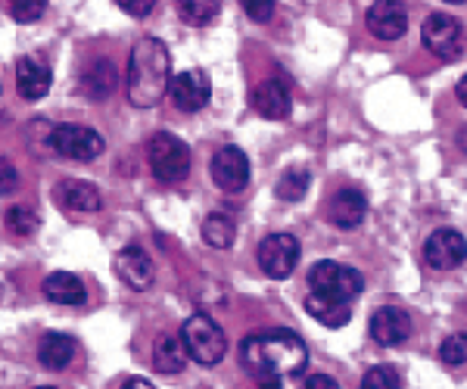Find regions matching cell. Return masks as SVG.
I'll list each match as a JSON object with an SVG mask.
<instances>
[{
    "instance_id": "obj_27",
    "label": "cell",
    "mask_w": 467,
    "mask_h": 389,
    "mask_svg": "<svg viewBox=\"0 0 467 389\" xmlns=\"http://www.w3.org/2000/svg\"><path fill=\"white\" fill-rule=\"evenodd\" d=\"M37 224H41V219L35 215V209H28V206L6 209V230H10L13 237H32L37 230Z\"/></svg>"
},
{
    "instance_id": "obj_19",
    "label": "cell",
    "mask_w": 467,
    "mask_h": 389,
    "mask_svg": "<svg viewBox=\"0 0 467 389\" xmlns=\"http://www.w3.org/2000/svg\"><path fill=\"white\" fill-rule=\"evenodd\" d=\"M44 296L57 305H85L88 302V290L81 283L78 274H69V271H54L44 278Z\"/></svg>"
},
{
    "instance_id": "obj_24",
    "label": "cell",
    "mask_w": 467,
    "mask_h": 389,
    "mask_svg": "<svg viewBox=\"0 0 467 389\" xmlns=\"http://www.w3.org/2000/svg\"><path fill=\"white\" fill-rule=\"evenodd\" d=\"M234 237H237V224H234L231 215L224 212H213L202 221V241H206L213 250H231Z\"/></svg>"
},
{
    "instance_id": "obj_17",
    "label": "cell",
    "mask_w": 467,
    "mask_h": 389,
    "mask_svg": "<svg viewBox=\"0 0 467 389\" xmlns=\"http://www.w3.org/2000/svg\"><path fill=\"white\" fill-rule=\"evenodd\" d=\"M327 215H330V221H334L337 228H343V230L358 228V224L365 221V215H368L365 193L356 190V187H343V190H337L334 200H330V206H327Z\"/></svg>"
},
{
    "instance_id": "obj_6",
    "label": "cell",
    "mask_w": 467,
    "mask_h": 389,
    "mask_svg": "<svg viewBox=\"0 0 467 389\" xmlns=\"http://www.w3.org/2000/svg\"><path fill=\"white\" fill-rule=\"evenodd\" d=\"M50 147L57 149L59 156L75 162H94L97 156L107 149V140H103L100 131L88 128V125H57L50 131Z\"/></svg>"
},
{
    "instance_id": "obj_4",
    "label": "cell",
    "mask_w": 467,
    "mask_h": 389,
    "mask_svg": "<svg viewBox=\"0 0 467 389\" xmlns=\"http://www.w3.org/2000/svg\"><path fill=\"white\" fill-rule=\"evenodd\" d=\"M147 162H150V171L156 175V181L181 184L191 175L193 156H191V147L181 138H175V134H169V131H160V134H153V140H150V147H147Z\"/></svg>"
},
{
    "instance_id": "obj_10",
    "label": "cell",
    "mask_w": 467,
    "mask_h": 389,
    "mask_svg": "<svg viewBox=\"0 0 467 389\" xmlns=\"http://www.w3.org/2000/svg\"><path fill=\"white\" fill-rule=\"evenodd\" d=\"M209 171H213V181L228 193H240L246 184H250V159H246L244 149L234 147V144L218 149L213 156Z\"/></svg>"
},
{
    "instance_id": "obj_35",
    "label": "cell",
    "mask_w": 467,
    "mask_h": 389,
    "mask_svg": "<svg viewBox=\"0 0 467 389\" xmlns=\"http://www.w3.org/2000/svg\"><path fill=\"white\" fill-rule=\"evenodd\" d=\"M119 389H156V386L150 384V380H144V377H128Z\"/></svg>"
},
{
    "instance_id": "obj_30",
    "label": "cell",
    "mask_w": 467,
    "mask_h": 389,
    "mask_svg": "<svg viewBox=\"0 0 467 389\" xmlns=\"http://www.w3.org/2000/svg\"><path fill=\"white\" fill-rule=\"evenodd\" d=\"M50 0H10V13L16 22H37L44 16V10H47Z\"/></svg>"
},
{
    "instance_id": "obj_39",
    "label": "cell",
    "mask_w": 467,
    "mask_h": 389,
    "mask_svg": "<svg viewBox=\"0 0 467 389\" xmlns=\"http://www.w3.org/2000/svg\"><path fill=\"white\" fill-rule=\"evenodd\" d=\"M446 4H467V0H446Z\"/></svg>"
},
{
    "instance_id": "obj_14",
    "label": "cell",
    "mask_w": 467,
    "mask_h": 389,
    "mask_svg": "<svg viewBox=\"0 0 467 389\" xmlns=\"http://www.w3.org/2000/svg\"><path fill=\"white\" fill-rule=\"evenodd\" d=\"M116 268V278L131 290H147L156 281V265L140 246H125L122 252L112 261Z\"/></svg>"
},
{
    "instance_id": "obj_18",
    "label": "cell",
    "mask_w": 467,
    "mask_h": 389,
    "mask_svg": "<svg viewBox=\"0 0 467 389\" xmlns=\"http://www.w3.org/2000/svg\"><path fill=\"white\" fill-rule=\"evenodd\" d=\"M57 203L66 212H97L103 206L100 190H97L90 181H78V178H69V181H59L57 184Z\"/></svg>"
},
{
    "instance_id": "obj_8",
    "label": "cell",
    "mask_w": 467,
    "mask_h": 389,
    "mask_svg": "<svg viewBox=\"0 0 467 389\" xmlns=\"http://www.w3.org/2000/svg\"><path fill=\"white\" fill-rule=\"evenodd\" d=\"M420 41L440 59H455L462 54V22L449 13H431L420 28Z\"/></svg>"
},
{
    "instance_id": "obj_1",
    "label": "cell",
    "mask_w": 467,
    "mask_h": 389,
    "mask_svg": "<svg viewBox=\"0 0 467 389\" xmlns=\"http://www.w3.org/2000/svg\"><path fill=\"white\" fill-rule=\"evenodd\" d=\"M240 364L250 377L262 380V384L299 377L308 368V346L303 336L287 331V327L255 331L240 343Z\"/></svg>"
},
{
    "instance_id": "obj_13",
    "label": "cell",
    "mask_w": 467,
    "mask_h": 389,
    "mask_svg": "<svg viewBox=\"0 0 467 389\" xmlns=\"http://www.w3.org/2000/svg\"><path fill=\"white\" fill-rule=\"evenodd\" d=\"M368 28L380 41H399L409 32V10L402 0H374L368 10Z\"/></svg>"
},
{
    "instance_id": "obj_5",
    "label": "cell",
    "mask_w": 467,
    "mask_h": 389,
    "mask_svg": "<svg viewBox=\"0 0 467 389\" xmlns=\"http://www.w3.org/2000/svg\"><path fill=\"white\" fill-rule=\"evenodd\" d=\"M308 287H312V293L340 299V302H352L365 290V278H361V271H356V268L324 259L315 261L312 271H308Z\"/></svg>"
},
{
    "instance_id": "obj_7",
    "label": "cell",
    "mask_w": 467,
    "mask_h": 389,
    "mask_svg": "<svg viewBox=\"0 0 467 389\" xmlns=\"http://www.w3.org/2000/svg\"><path fill=\"white\" fill-rule=\"evenodd\" d=\"M259 265L262 271L268 274L271 281H287L299 265V256H303V243L293 234H268L265 241L259 243Z\"/></svg>"
},
{
    "instance_id": "obj_40",
    "label": "cell",
    "mask_w": 467,
    "mask_h": 389,
    "mask_svg": "<svg viewBox=\"0 0 467 389\" xmlns=\"http://www.w3.org/2000/svg\"><path fill=\"white\" fill-rule=\"evenodd\" d=\"M37 389H57V386H37Z\"/></svg>"
},
{
    "instance_id": "obj_21",
    "label": "cell",
    "mask_w": 467,
    "mask_h": 389,
    "mask_svg": "<svg viewBox=\"0 0 467 389\" xmlns=\"http://www.w3.org/2000/svg\"><path fill=\"white\" fill-rule=\"evenodd\" d=\"M75 358V340L69 333L50 331L41 336V346H37V362L47 371H63Z\"/></svg>"
},
{
    "instance_id": "obj_20",
    "label": "cell",
    "mask_w": 467,
    "mask_h": 389,
    "mask_svg": "<svg viewBox=\"0 0 467 389\" xmlns=\"http://www.w3.org/2000/svg\"><path fill=\"white\" fill-rule=\"evenodd\" d=\"M116 87H119V69L112 59H97V63H90L85 75H81V91H85V97H90V100H107Z\"/></svg>"
},
{
    "instance_id": "obj_22",
    "label": "cell",
    "mask_w": 467,
    "mask_h": 389,
    "mask_svg": "<svg viewBox=\"0 0 467 389\" xmlns=\"http://www.w3.org/2000/svg\"><path fill=\"white\" fill-rule=\"evenodd\" d=\"M306 312L318 321V324L330 327V331L346 327V324H349V318H352L349 302H340V299H330V296H321V293H308L306 296Z\"/></svg>"
},
{
    "instance_id": "obj_34",
    "label": "cell",
    "mask_w": 467,
    "mask_h": 389,
    "mask_svg": "<svg viewBox=\"0 0 467 389\" xmlns=\"http://www.w3.org/2000/svg\"><path fill=\"white\" fill-rule=\"evenodd\" d=\"M303 389H340V384H337L330 374H312L303 384Z\"/></svg>"
},
{
    "instance_id": "obj_32",
    "label": "cell",
    "mask_w": 467,
    "mask_h": 389,
    "mask_svg": "<svg viewBox=\"0 0 467 389\" xmlns=\"http://www.w3.org/2000/svg\"><path fill=\"white\" fill-rule=\"evenodd\" d=\"M13 190H19V169L13 166V159L0 156V197H6Z\"/></svg>"
},
{
    "instance_id": "obj_16",
    "label": "cell",
    "mask_w": 467,
    "mask_h": 389,
    "mask_svg": "<svg viewBox=\"0 0 467 389\" xmlns=\"http://www.w3.org/2000/svg\"><path fill=\"white\" fill-rule=\"evenodd\" d=\"M253 107L259 116L265 118H287L290 116V107H293V97H290V87L284 85L281 78H265L255 85L253 91Z\"/></svg>"
},
{
    "instance_id": "obj_26",
    "label": "cell",
    "mask_w": 467,
    "mask_h": 389,
    "mask_svg": "<svg viewBox=\"0 0 467 389\" xmlns=\"http://www.w3.org/2000/svg\"><path fill=\"white\" fill-rule=\"evenodd\" d=\"M308 171L303 166H296V169H287L281 175V181H277V197L284 200V203H296V200H303L306 197V190H308Z\"/></svg>"
},
{
    "instance_id": "obj_15",
    "label": "cell",
    "mask_w": 467,
    "mask_h": 389,
    "mask_svg": "<svg viewBox=\"0 0 467 389\" xmlns=\"http://www.w3.org/2000/svg\"><path fill=\"white\" fill-rule=\"evenodd\" d=\"M371 336L383 349L402 346L411 336V318L402 309H396V305H383V309L371 315Z\"/></svg>"
},
{
    "instance_id": "obj_29",
    "label": "cell",
    "mask_w": 467,
    "mask_h": 389,
    "mask_svg": "<svg viewBox=\"0 0 467 389\" xmlns=\"http://www.w3.org/2000/svg\"><path fill=\"white\" fill-rule=\"evenodd\" d=\"M361 389H399V374L393 364H378L361 377Z\"/></svg>"
},
{
    "instance_id": "obj_12",
    "label": "cell",
    "mask_w": 467,
    "mask_h": 389,
    "mask_svg": "<svg viewBox=\"0 0 467 389\" xmlns=\"http://www.w3.org/2000/svg\"><path fill=\"white\" fill-rule=\"evenodd\" d=\"M50 85H54V72H50L47 59H41L37 54H26L16 63V91L22 100H44L50 94Z\"/></svg>"
},
{
    "instance_id": "obj_36",
    "label": "cell",
    "mask_w": 467,
    "mask_h": 389,
    "mask_svg": "<svg viewBox=\"0 0 467 389\" xmlns=\"http://www.w3.org/2000/svg\"><path fill=\"white\" fill-rule=\"evenodd\" d=\"M455 97H458V103H462V107H467V75L462 81H458V87H455Z\"/></svg>"
},
{
    "instance_id": "obj_3",
    "label": "cell",
    "mask_w": 467,
    "mask_h": 389,
    "mask_svg": "<svg viewBox=\"0 0 467 389\" xmlns=\"http://www.w3.org/2000/svg\"><path fill=\"white\" fill-rule=\"evenodd\" d=\"M181 343L187 349V358H193L202 368H215L218 362L228 353V340H224L222 324L206 315V312H197L181 324Z\"/></svg>"
},
{
    "instance_id": "obj_38",
    "label": "cell",
    "mask_w": 467,
    "mask_h": 389,
    "mask_svg": "<svg viewBox=\"0 0 467 389\" xmlns=\"http://www.w3.org/2000/svg\"><path fill=\"white\" fill-rule=\"evenodd\" d=\"M262 389H281V384H277V380H268V384H262Z\"/></svg>"
},
{
    "instance_id": "obj_23",
    "label": "cell",
    "mask_w": 467,
    "mask_h": 389,
    "mask_svg": "<svg viewBox=\"0 0 467 389\" xmlns=\"http://www.w3.org/2000/svg\"><path fill=\"white\" fill-rule=\"evenodd\" d=\"M153 368L160 374H181L187 368V349L175 333H160L153 343Z\"/></svg>"
},
{
    "instance_id": "obj_33",
    "label": "cell",
    "mask_w": 467,
    "mask_h": 389,
    "mask_svg": "<svg viewBox=\"0 0 467 389\" xmlns=\"http://www.w3.org/2000/svg\"><path fill=\"white\" fill-rule=\"evenodd\" d=\"M119 6L128 13V16H134V19H144L153 13V6H156V0H116Z\"/></svg>"
},
{
    "instance_id": "obj_2",
    "label": "cell",
    "mask_w": 467,
    "mask_h": 389,
    "mask_svg": "<svg viewBox=\"0 0 467 389\" xmlns=\"http://www.w3.org/2000/svg\"><path fill=\"white\" fill-rule=\"evenodd\" d=\"M171 56L160 37H140L128 56L125 94L134 109H153L171 87Z\"/></svg>"
},
{
    "instance_id": "obj_9",
    "label": "cell",
    "mask_w": 467,
    "mask_h": 389,
    "mask_svg": "<svg viewBox=\"0 0 467 389\" xmlns=\"http://www.w3.org/2000/svg\"><path fill=\"white\" fill-rule=\"evenodd\" d=\"M424 259H427V265L436 268V271H451V268L464 265V259H467L464 234L455 228L433 230L431 241L424 243Z\"/></svg>"
},
{
    "instance_id": "obj_37",
    "label": "cell",
    "mask_w": 467,
    "mask_h": 389,
    "mask_svg": "<svg viewBox=\"0 0 467 389\" xmlns=\"http://www.w3.org/2000/svg\"><path fill=\"white\" fill-rule=\"evenodd\" d=\"M458 147H462L464 153H467V128H462V131H458Z\"/></svg>"
},
{
    "instance_id": "obj_31",
    "label": "cell",
    "mask_w": 467,
    "mask_h": 389,
    "mask_svg": "<svg viewBox=\"0 0 467 389\" xmlns=\"http://www.w3.org/2000/svg\"><path fill=\"white\" fill-rule=\"evenodd\" d=\"M240 4H244L246 16H250L253 22H271L277 0H240Z\"/></svg>"
},
{
    "instance_id": "obj_25",
    "label": "cell",
    "mask_w": 467,
    "mask_h": 389,
    "mask_svg": "<svg viewBox=\"0 0 467 389\" xmlns=\"http://www.w3.org/2000/svg\"><path fill=\"white\" fill-rule=\"evenodd\" d=\"M218 10H222V0H178V13L187 26L206 28L213 26Z\"/></svg>"
},
{
    "instance_id": "obj_28",
    "label": "cell",
    "mask_w": 467,
    "mask_h": 389,
    "mask_svg": "<svg viewBox=\"0 0 467 389\" xmlns=\"http://www.w3.org/2000/svg\"><path fill=\"white\" fill-rule=\"evenodd\" d=\"M440 362L449 364V368H458V364L467 362V333H451L440 343Z\"/></svg>"
},
{
    "instance_id": "obj_11",
    "label": "cell",
    "mask_w": 467,
    "mask_h": 389,
    "mask_svg": "<svg viewBox=\"0 0 467 389\" xmlns=\"http://www.w3.org/2000/svg\"><path fill=\"white\" fill-rule=\"evenodd\" d=\"M169 94L181 112H200L209 103V97H213V81H209V75L202 69H187L171 78Z\"/></svg>"
}]
</instances>
